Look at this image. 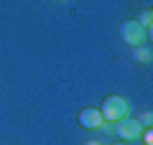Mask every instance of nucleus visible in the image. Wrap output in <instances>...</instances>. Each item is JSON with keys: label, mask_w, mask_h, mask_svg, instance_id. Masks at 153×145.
Here are the masks:
<instances>
[{"label": "nucleus", "mask_w": 153, "mask_h": 145, "mask_svg": "<svg viewBox=\"0 0 153 145\" xmlns=\"http://www.w3.org/2000/svg\"><path fill=\"white\" fill-rule=\"evenodd\" d=\"M135 23H138V26L143 28V31H146V28L151 31V23H153V13H151V10H143L140 16H138V21H135Z\"/></svg>", "instance_id": "423d86ee"}, {"label": "nucleus", "mask_w": 153, "mask_h": 145, "mask_svg": "<svg viewBox=\"0 0 153 145\" xmlns=\"http://www.w3.org/2000/svg\"><path fill=\"white\" fill-rule=\"evenodd\" d=\"M100 115L107 122H117V120H123L128 115V102L120 94H110V97H105L102 107H100Z\"/></svg>", "instance_id": "f257e3e1"}, {"label": "nucleus", "mask_w": 153, "mask_h": 145, "mask_svg": "<svg viewBox=\"0 0 153 145\" xmlns=\"http://www.w3.org/2000/svg\"><path fill=\"white\" fill-rule=\"evenodd\" d=\"M140 140H143V145H153V132H151V130L140 132Z\"/></svg>", "instance_id": "6e6552de"}, {"label": "nucleus", "mask_w": 153, "mask_h": 145, "mask_svg": "<svg viewBox=\"0 0 153 145\" xmlns=\"http://www.w3.org/2000/svg\"><path fill=\"white\" fill-rule=\"evenodd\" d=\"M138 122H140V125H146V127L151 130V125H153V115H151V112H143V115H140V120H138Z\"/></svg>", "instance_id": "0eeeda50"}, {"label": "nucleus", "mask_w": 153, "mask_h": 145, "mask_svg": "<svg viewBox=\"0 0 153 145\" xmlns=\"http://www.w3.org/2000/svg\"><path fill=\"white\" fill-rule=\"evenodd\" d=\"M112 145H128V143H112Z\"/></svg>", "instance_id": "9d476101"}, {"label": "nucleus", "mask_w": 153, "mask_h": 145, "mask_svg": "<svg viewBox=\"0 0 153 145\" xmlns=\"http://www.w3.org/2000/svg\"><path fill=\"white\" fill-rule=\"evenodd\" d=\"M84 145H102L100 140H89V143H84Z\"/></svg>", "instance_id": "1a4fd4ad"}, {"label": "nucleus", "mask_w": 153, "mask_h": 145, "mask_svg": "<svg viewBox=\"0 0 153 145\" xmlns=\"http://www.w3.org/2000/svg\"><path fill=\"white\" fill-rule=\"evenodd\" d=\"M133 56L138 61H151V46H135L133 48Z\"/></svg>", "instance_id": "39448f33"}, {"label": "nucleus", "mask_w": 153, "mask_h": 145, "mask_svg": "<svg viewBox=\"0 0 153 145\" xmlns=\"http://www.w3.org/2000/svg\"><path fill=\"white\" fill-rule=\"evenodd\" d=\"M79 125L87 127V130H100V127H105V120H102L97 107H87V109L79 112Z\"/></svg>", "instance_id": "20e7f679"}, {"label": "nucleus", "mask_w": 153, "mask_h": 145, "mask_svg": "<svg viewBox=\"0 0 153 145\" xmlns=\"http://www.w3.org/2000/svg\"><path fill=\"white\" fill-rule=\"evenodd\" d=\"M140 132H143V125L138 122L135 117L117 120V135H120L123 140H135V138H140Z\"/></svg>", "instance_id": "7ed1b4c3"}, {"label": "nucleus", "mask_w": 153, "mask_h": 145, "mask_svg": "<svg viewBox=\"0 0 153 145\" xmlns=\"http://www.w3.org/2000/svg\"><path fill=\"white\" fill-rule=\"evenodd\" d=\"M120 38L128 43V46L135 48V46H143V41H146V31H143L135 21H125L120 26Z\"/></svg>", "instance_id": "f03ea898"}]
</instances>
